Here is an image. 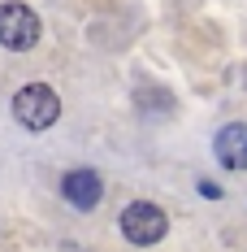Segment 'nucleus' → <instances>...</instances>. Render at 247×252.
Wrapping results in <instances>:
<instances>
[{"mask_svg":"<svg viewBox=\"0 0 247 252\" xmlns=\"http://www.w3.org/2000/svg\"><path fill=\"white\" fill-rule=\"evenodd\" d=\"M13 118L26 126V130H48L56 118H61V100L48 83H26L22 92L13 96Z\"/></svg>","mask_w":247,"mask_h":252,"instance_id":"obj_1","label":"nucleus"},{"mask_svg":"<svg viewBox=\"0 0 247 252\" xmlns=\"http://www.w3.org/2000/svg\"><path fill=\"white\" fill-rule=\"evenodd\" d=\"M165 230H169V218H165L156 204L135 200V204H126V209H122V235L130 239V244L148 248V244H156Z\"/></svg>","mask_w":247,"mask_h":252,"instance_id":"obj_2","label":"nucleus"},{"mask_svg":"<svg viewBox=\"0 0 247 252\" xmlns=\"http://www.w3.org/2000/svg\"><path fill=\"white\" fill-rule=\"evenodd\" d=\"M199 196H204V200H221V187H217V183H204V178H199Z\"/></svg>","mask_w":247,"mask_h":252,"instance_id":"obj_6","label":"nucleus"},{"mask_svg":"<svg viewBox=\"0 0 247 252\" xmlns=\"http://www.w3.org/2000/svg\"><path fill=\"white\" fill-rule=\"evenodd\" d=\"M213 152H217V161L225 170H247V126L243 122L221 126L217 139H213Z\"/></svg>","mask_w":247,"mask_h":252,"instance_id":"obj_4","label":"nucleus"},{"mask_svg":"<svg viewBox=\"0 0 247 252\" xmlns=\"http://www.w3.org/2000/svg\"><path fill=\"white\" fill-rule=\"evenodd\" d=\"M35 39H39V18H35V9H30V4H18V0L0 4V44L13 48V52H22V48H35Z\"/></svg>","mask_w":247,"mask_h":252,"instance_id":"obj_3","label":"nucleus"},{"mask_svg":"<svg viewBox=\"0 0 247 252\" xmlns=\"http://www.w3.org/2000/svg\"><path fill=\"white\" fill-rule=\"evenodd\" d=\"M100 191H104V187H100V174H96V170H74V174L61 178V196L74 204V209H82V213L100 204Z\"/></svg>","mask_w":247,"mask_h":252,"instance_id":"obj_5","label":"nucleus"}]
</instances>
